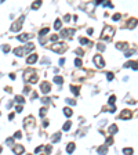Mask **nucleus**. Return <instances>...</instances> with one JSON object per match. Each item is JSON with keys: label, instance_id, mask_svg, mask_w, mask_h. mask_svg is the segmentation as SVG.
<instances>
[{"label": "nucleus", "instance_id": "72a5a7b5", "mask_svg": "<svg viewBox=\"0 0 138 155\" xmlns=\"http://www.w3.org/2000/svg\"><path fill=\"white\" fill-rule=\"evenodd\" d=\"M106 145H112V144H113V138H112V136H110L109 138H106Z\"/></svg>", "mask_w": 138, "mask_h": 155}, {"label": "nucleus", "instance_id": "412c9836", "mask_svg": "<svg viewBox=\"0 0 138 155\" xmlns=\"http://www.w3.org/2000/svg\"><path fill=\"white\" fill-rule=\"evenodd\" d=\"M116 47L119 50H126L127 47H128V44L127 43H116Z\"/></svg>", "mask_w": 138, "mask_h": 155}, {"label": "nucleus", "instance_id": "bf43d9fd", "mask_svg": "<svg viewBox=\"0 0 138 155\" xmlns=\"http://www.w3.org/2000/svg\"><path fill=\"white\" fill-rule=\"evenodd\" d=\"M14 116H15L14 114H10V115H8V119H10V121H11V119H14Z\"/></svg>", "mask_w": 138, "mask_h": 155}, {"label": "nucleus", "instance_id": "4be33fe9", "mask_svg": "<svg viewBox=\"0 0 138 155\" xmlns=\"http://www.w3.org/2000/svg\"><path fill=\"white\" fill-rule=\"evenodd\" d=\"M98 152H99V154H106V152H108V145L105 144V145H102V147H99Z\"/></svg>", "mask_w": 138, "mask_h": 155}, {"label": "nucleus", "instance_id": "a19ab883", "mask_svg": "<svg viewBox=\"0 0 138 155\" xmlns=\"http://www.w3.org/2000/svg\"><path fill=\"white\" fill-rule=\"evenodd\" d=\"M120 18H121L120 14H115V15H113V21H119Z\"/></svg>", "mask_w": 138, "mask_h": 155}, {"label": "nucleus", "instance_id": "79ce46f5", "mask_svg": "<svg viewBox=\"0 0 138 155\" xmlns=\"http://www.w3.org/2000/svg\"><path fill=\"white\" fill-rule=\"evenodd\" d=\"M22 137V133L21 132H17L15 134H14V138H21Z\"/></svg>", "mask_w": 138, "mask_h": 155}, {"label": "nucleus", "instance_id": "393cba45", "mask_svg": "<svg viewBox=\"0 0 138 155\" xmlns=\"http://www.w3.org/2000/svg\"><path fill=\"white\" fill-rule=\"evenodd\" d=\"M60 140H61V133H55L53 136V143H58Z\"/></svg>", "mask_w": 138, "mask_h": 155}, {"label": "nucleus", "instance_id": "37998d69", "mask_svg": "<svg viewBox=\"0 0 138 155\" xmlns=\"http://www.w3.org/2000/svg\"><path fill=\"white\" fill-rule=\"evenodd\" d=\"M3 51H4V53H8V51H10V46H7V44L3 46Z\"/></svg>", "mask_w": 138, "mask_h": 155}, {"label": "nucleus", "instance_id": "c03bdc74", "mask_svg": "<svg viewBox=\"0 0 138 155\" xmlns=\"http://www.w3.org/2000/svg\"><path fill=\"white\" fill-rule=\"evenodd\" d=\"M97 49H98L99 51H104V50H105V46H104V44H98V46H97Z\"/></svg>", "mask_w": 138, "mask_h": 155}, {"label": "nucleus", "instance_id": "a211bd4d", "mask_svg": "<svg viewBox=\"0 0 138 155\" xmlns=\"http://www.w3.org/2000/svg\"><path fill=\"white\" fill-rule=\"evenodd\" d=\"M80 44H83V46H93V42L91 40H88V39H86V38H80Z\"/></svg>", "mask_w": 138, "mask_h": 155}, {"label": "nucleus", "instance_id": "f8f14e48", "mask_svg": "<svg viewBox=\"0 0 138 155\" xmlns=\"http://www.w3.org/2000/svg\"><path fill=\"white\" fill-rule=\"evenodd\" d=\"M33 49H35V44L33 43H26V46L24 47V54H28V53L32 51Z\"/></svg>", "mask_w": 138, "mask_h": 155}, {"label": "nucleus", "instance_id": "6ab92c4d", "mask_svg": "<svg viewBox=\"0 0 138 155\" xmlns=\"http://www.w3.org/2000/svg\"><path fill=\"white\" fill-rule=\"evenodd\" d=\"M14 54H15L17 57H22V55H25V54H24V49H22V47H17V49H14Z\"/></svg>", "mask_w": 138, "mask_h": 155}, {"label": "nucleus", "instance_id": "cd10ccee", "mask_svg": "<svg viewBox=\"0 0 138 155\" xmlns=\"http://www.w3.org/2000/svg\"><path fill=\"white\" fill-rule=\"evenodd\" d=\"M72 114H73V112H72L71 108H68V107H66L65 110H64V115L68 116V118H69V116H72Z\"/></svg>", "mask_w": 138, "mask_h": 155}, {"label": "nucleus", "instance_id": "680f3d73", "mask_svg": "<svg viewBox=\"0 0 138 155\" xmlns=\"http://www.w3.org/2000/svg\"><path fill=\"white\" fill-rule=\"evenodd\" d=\"M1 151H3V148H1V147H0V152H1Z\"/></svg>", "mask_w": 138, "mask_h": 155}, {"label": "nucleus", "instance_id": "09e8293b", "mask_svg": "<svg viewBox=\"0 0 138 155\" xmlns=\"http://www.w3.org/2000/svg\"><path fill=\"white\" fill-rule=\"evenodd\" d=\"M44 149H46V152H47V154H50V152H51V145H47Z\"/></svg>", "mask_w": 138, "mask_h": 155}, {"label": "nucleus", "instance_id": "6e6552de", "mask_svg": "<svg viewBox=\"0 0 138 155\" xmlns=\"http://www.w3.org/2000/svg\"><path fill=\"white\" fill-rule=\"evenodd\" d=\"M75 32H76L75 29H64V31L61 32V36H62V38H68V39H71L72 36L75 35Z\"/></svg>", "mask_w": 138, "mask_h": 155}, {"label": "nucleus", "instance_id": "9d476101", "mask_svg": "<svg viewBox=\"0 0 138 155\" xmlns=\"http://www.w3.org/2000/svg\"><path fill=\"white\" fill-rule=\"evenodd\" d=\"M30 38H33V33H22V35H18V40L19 42H22V43H25L28 39H30Z\"/></svg>", "mask_w": 138, "mask_h": 155}, {"label": "nucleus", "instance_id": "de8ad7c7", "mask_svg": "<svg viewBox=\"0 0 138 155\" xmlns=\"http://www.w3.org/2000/svg\"><path fill=\"white\" fill-rule=\"evenodd\" d=\"M57 40H58V36L57 35H53L51 36V42H57Z\"/></svg>", "mask_w": 138, "mask_h": 155}, {"label": "nucleus", "instance_id": "c756f323", "mask_svg": "<svg viewBox=\"0 0 138 155\" xmlns=\"http://www.w3.org/2000/svg\"><path fill=\"white\" fill-rule=\"evenodd\" d=\"M65 101L69 105H76V100H72V98H65Z\"/></svg>", "mask_w": 138, "mask_h": 155}, {"label": "nucleus", "instance_id": "2f4dec72", "mask_svg": "<svg viewBox=\"0 0 138 155\" xmlns=\"http://www.w3.org/2000/svg\"><path fill=\"white\" fill-rule=\"evenodd\" d=\"M46 114H47V108H46V107H43V108H40V116L43 118V116L46 115Z\"/></svg>", "mask_w": 138, "mask_h": 155}, {"label": "nucleus", "instance_id": "39448f33", "mask_svg": "<svg viewBox=\"0 0 138 155\" xmlns=\"http://www.w3.org/2000/svg\"><path fill=\"white\" fill-rule=\"evenodd\" d=\"M24 126H25L26 130H32L35 127V118L33 116H28L26 119L24 121Z\"/></svg>", "mask_w": 138, "mask_h": 155}, {"label": "nucleus", "instance_id": "473e14b6", "mask_svg": "<svg viewBox=\"0 0 138 155\" xmlns=\"http://www.w3.org/2000/svg\"><path fill=\"white\" fill-rule=\"evenodd\" d=\"M134 53H135V50H128V51H126V57H131L132 54H134Z\"/></svg>", "mask_w": 138, "mask_h": 155}, {"label": "nucleus", "instance_id": "ddd939ff", "mask_svg": "<svg viewBox=\"0 0 138 155\" xmlns=\"http://www.w3.org/2000/svg\"><path fill=\"white\" fill-rule=\"evenodd\" d=\"M137 26V19L135 18H131V19H128V22H127V28L128 29H132V28Z\"/></svg>", "mask_w": 138, "mask_h": 155}, {"label": "nucleus", "instance_id": "4468645a", "mask_svg": "<svg viewBox=\"0 0 138 155\" xmlns=\"http://www.w3.org/2000/svg\"><path fill=\"white\" fill-rule=\"evenodd\" d=\"M36 61H37V54H30L29 57H28L26 62H28V64H35Z\"/></svg>", "mask_w": 138, "mask_h": 155}, {"label": "nucleus", "instance_id": "49530a36", "mask_svg": "<svg viewBox=\"0 0 138 155\" xmlns=\"http://www.w3.org/2000/svg\"><path fill=\"white\" fill-rule=\"evenodd\" d=\"M15 111L18 112V114H19V112H22V105H17V107H15Z\"/></svg>", "mask_w": 138, "mask_h": 155}, {"label": "nucleus", "instance_id": "5fc2aeb1", "mask_svg": "<svg viewBox=\"0 0 138 155\" xmlns=\"http://www.w3.org/2000/svg\"><path fill=\"white\" fill-rule=\"evenodd\" d=\"M87 33H88V35H93V28H90V29H87Z\"/></svg>", "mask_w": 138, "mask_h": 155}, {"label": "nucleus", "instance_id": "f257e3e1", "mask_svg": "<svg viewBox=\"0 0 138 155\" xmlns=\"http://www.w3.org/2000/svg\"><path fill=\"white\" fill-rule=\"evenodd\" d=\"M24 79L26 80V82L29 83H37L39 78L36 76V72L33 71V69H28V71H25V73H24Z\"/></svg>", "mask_w": 138, "mask_h": 155}, {"label": "nucleus", "instance_id": "f03ea898", "mask_svg": "<svg viewBox=\"0 0 138 155\" xmlns=\"http://www.w3.org/2000/svg\"><path fill=\"white\" fill-rule=\"evenodd\" d=\"M113 36H115V29L112 26H105L104 32L101 33V39L102 40H110Z\"/></svg>", "mask_w": 138, "mask_h": 155}, {"label": "nucleus", "instance_id": "dca6fc26", "mask_svg": "<svg viewBox=\"0 0 138 155\" xmlns=\"http://www.w3.org/2000/svg\"><path fill=\"white\" fill-rule=\"evenodd\" d=\"M117 130H119L117 125H110V126H109V130H108V132H109L110 136H113V134H116V133H117Z\"/></svg>", "mask_w": 138, "mask_h": 155}, {"label": "nucleus", "instance_id": "4c0bfd02", "mask_svg": "<svg viewBox=\"0 0 138 155\" xmlns=\"http://www.w3.org/2000/svg\"><path fill=\"white\" fill-rule=\"evenodd\" d=\"M6 143L8 144V145H11V144L14 143V137H10V138H7V140H6Z\"/></svg>", "mask_w": 138, "mask_h": 155}, {"label": "nucleus", "instance_id": "3c124183", "mask_svg": "<svg viewBox=\"0 0 138 155\" xmlns=\"http://www.w3.org/2000/svg\"><path fill=\"white\" fill-rule=\"evenodd\" d=\"M42 149H43V145H40V147H37V148L35 149V152H36V154H37V152H40V151H42Z\"/></svg>", "mask_w": 138, "mask_h": 155}, {"label": "nucleus", "instance_id": "0eeeda50", "mask_svg": "<svg viewBox=\"0 0 138 155\" xmlns=\"http://www.w3.org/2000/svg\"><path fill=\"white\" fill-rule=\"evenodd\" d=\"M50 90H51V86H50L48 82H42L40 83V91L43 94H47Z\"/></svg>", "mask_w": 138, "mask_h": 155}, {"label": "nucleus", "instance_id": "c9c22d12", "mask_svg": "<svg viewBox=\"0 0 138 155\" xmlns=\"http://www.w3.org/2000/svg\"><path fill=\"white\" fill-rule=\"evenodd\" d=\"M123 152H124V154H132L134 151H132V148H124L123 149Z\"/></svg>", "mask_w": 138, "mask_h": 155}, {"label": "nucleus", "instance_id": "58836bf2", "mask_svg": "<svg viewBox=\"0 0 138 155\" xmlns=\"http://www.w3.org/2000/svg\"><path fill=\"white\" fill-rule=\"evenodd\" d=\"M42 103H43V104H48L50 98H48V97H43V98H42Z\"/></svg>", "mask_w": 138, "mask_h": 155}, {"label": "nucleus", "instance_id": "f3484780", "mask_svg": "<svg viewBox=\"0 0 138 155\" xmlns=\"http://www.w3.org/2000/svg\"><path fill=\"white\" fill-rule=\"evenodd\" d=\"M12 151H14V154H22V152L25 151V148H24L22 145H14Z\"/></svg>", "mask_w": 138, "mask_h": 155}, {"label": "nucleus", "instance_id": "423d86ee", "mask_svg": "<svg viewBox=\"0 0 138 155\" xmlns=\"http://www.w3.org/2000/svg\"><path fill=\"white\" fill-rule=\"evenodd\" d=\"M94 62H95V65L98 66V68H104V66H105V61H104V58H102L99 54L94 55Z\"/></svg>", "mask_w": 138, "mask_h": 155}, {"label": "nucleus", "instance_id": "bb28decb", "mask_svg": "<svg viewBox=\"0 0 138 155\" xmlns=\"http://www.w3.org/2000/svg\"><path fill=\"white\" fill-rule=\"evenodd\" d=\"M61 26H62V21H61V19H55L54 28H55V29H61Z\"/></svg>", "mask_w": 138, "mask_h": 155}, {"label": "nucleus", "instance_id": "8fccbe9b", "mask_svg": "<svg viewBox=\"0 0 138 155\" xmlns=\"http://www.w3.org/2000/svg\"><path fill=\"white\" fill-rule=\"evenodd\" d=\"M76 54H77V55H83V50H82V49H77V50H76Z\"/></svg>", "mask_w": 138, "mask_h": 155}, {"label": "nucleus", "instance_id": "2eb2a0df", "mask_svg": "<svg viewBox=\"0 0 138 155\" xmlns=\"http://www.w3.org/2000/svg\"><path fill=\"white\" fill-rule=\"evenodd\" d=\"M75 148H76V144H75V143H69L68 145H66V152H68V154H72V152L75 151Z\"/></svg>", "mask_w": 138, "mask_h": 155}, {"label": "nucleus", "instance_id": "aec40b11", "mask_svg": "<svg viewBox=\"0 0 138 155\" xmlns=\"http://www.w3.org/2000/svg\"><path fill=\"white\" fill-rule=\"evenodd\" d=\"M71 91L75 94V96H79V94H80V89H79V86L72 84V86H71Z\"/></svg>", "mask_w": 138, "mask_h": 155}, {"label": "nucleus", "instance_id": "c85d7f7f", "mask_svg": "<svg viewBox=\"0 0 138 155\" xmlns=\"http://www.w3.org/2000/svg\"><path fill=\"white\" fill-rule=\"evenodd\" d=\"M15 101H17V103H19V104H24V103H25V98H24L22 96H17Z\"/></svg>", "mask_w": 138, "mask_h": 155}, {"label": "nucleus", "instance_id": "4d7b16f0", "mask_svg": "<svg viewBox=\"0 0 138 155\" xmlns=\"http://www.w3.org/2000/svg\"><path fill=\"white\" fill-rule=\"evenodd\" d=\"M64 64H65V60H64V58H61V60H60V65H64Z\"/></svg>", "mask_w": 138, "mask_h": 155}, {"label": "nucleus", "instance_id": "e2e57ef3", "mask_svg": "<svg viewBox=\"0 0 138 155\" xmlns=\"http://www.w3.org/2000/svg\"><path fill=\"white\" fill-rule=\"evenodd\" d=\"M0 115H1V114H0Z\"/></svg>", "mask_w": 138, "mask_h": 155}, {"label": "nucleus", "instance_id": "6e6d98bb", "mask_svg": "<svg viewBox=\"0 0 138 155\" xmlns=\"http://www.w3.org/2000/svg\"><path fill=\"white\" fill-rule=\"evenodd\" d=\"M104 1H105V0H97V1H95V4H102Z\"/></svg>", "mask_w": 138, "mask_h": 155}, {"label": "nucleus", "instance_id": "20e7f679", "mask_svg": "<svg viewBox=\"0 0 138 155\" xmlns=\"http://www.w3.org/2000/svg\"><path fill=\"white\" fill-rule=\"evenodd\" d=\"M51 50L53 51H57V53H60V54H62L64 51L66 50V43H55V44H53L51 46Z\"/></svg>", "mask_w": 138, "mask_h": 155}, {"label": "nucleus", "instance_id": "ea45409f", "mask_svg": "<svg viewBox=\"0 0 138 155\" xmlns=\"http://www.w3.org/2000/svg\"><path fill=\"white\" fill-rule=\"evenodd\" d=\"M106 111H109V112H112V114H113V112H115V111H116V107H115V105H113V104H112V105H110V107H109V110H106Z\"/></svg>", "mask_w": 138, "mask_h": 155}, {"label": "nucleus", "instance_id": "864d4df0", "mask_svg": "<svg viewBox=\"0 0 138 155\" xmlns=\"http://www.w3.org/2000/svg\"><path fill=\"white\" fill-rule=\"evenodd\" d=\"M35 98H37V93H35V91H33V93H32V100H35Z\"/></svg>", "mask_w": 138, "mask_h": 155}, {"label": "nucleus", "instance_id": "a878e982", "mask_svg": "<svg viewBox=\"0 0 138 155\" xmlns=\"http://www.w3.org/2000/svg\"><path fill=\"white\" fill-rule=\"evenodd\" d=\"M54 83H57V84H62V83H64L62 76H54Z\"/></svg>", "mask_w": 138, "mask_h": 155}, {"label": "nucleus", "instance_id": "9b49d317", "mask_svg": "<svg viewBox=\"0 0 138 155\" xmlns=\"http://www.w3.org/2000/svg\"><path fill=\"white\" fill-rule=\"evenodd\" d=\"M124 68H132L134 71H137V61H128V62H126Z\"/></svg>", "mask_w": 138, "mask_h": 155}, {"label": "nucleus", "instance_id": "603ef678", "mask_svg": "<svg viewBox=\"0 0 138 155\" xmlns=\"http://www.w3.org/2000/svg\"><path fill=\"white\" fill-rule=\"evenodd\" d=\"M64 19H65V21L68 22L69 19H71V15H69V14H65V17H64Z\"/></svg>", "mask_w": 138, "mask_h": 155}, {"label": "nucleus", "instance_id": "5701e85b", "mask_svg": "<svg viewBox=\"0 0 138 155\" xmlns=\"http://www.w3.org/2000/svg\"><path fill=\"white\" fill-rule=\"evenodd\" d=\"M42 3H43L42 0H36V1H35V3H33V4H32V8H33V10H37L39 7L42 6Z\"/></svg>", "mask_w": 138, "mask_h": 155}, {"label": "nucleus", "instance_id": "f704fd0d", "mask_svg": "<svg viewBox=\"0 0 138 155\" xmlns=\"http://www.w3.org/2000/svg\"><path fill=\"white\" fill-rule=\"evenodd\" d=\"M106 78H108V80H113V73H112V72H108V73H106Z\"/></svg>", "mask_w": 138, "mask_h": 155}, {"label": "nucleus", "instance_id": "b1692460", "mask_svg": "<svg viewBox=\"0 0 138 155\" xmlns=\"http://www.w3.org/2000/svg\"><path fill=\"white\" fill-rule=\"evenodd\" d=\"M71 121H68L66 122V123H64V126H62V130H64V132H68V130H69V129H71Z\"/></svg>", "mask_w": 138, "mask_h": 155}, {"label": "nucleus", "instance_id": "052dcab7", "mask_svg": "<svg viewBox=\"0 0 138 155\" xmlns=\"http://www.w3.org/2000/svg\"><path fill=\"white\" fill-rule=\"evenodd\" d=\"M28 91H30V87H29V86H26V87H25V93H28Z\"/></svg>", "mask_w": 138, "mask_h": 155}, {"label": "nucleus", "instance_id": "a18cd8bd", "mask_svg": "<svg viewBox=\"0 0 138 155\" xmlns=\"http://www.w3.org/2000/svg\"><path fill=\"white\" fill-rule=\"evenodd\" d=\"M115 100H116L115 96H110V97H109V104H113V103H115Z\"/></svg>", "mask_w": 138, "mask_h": 155}, {"label": "nucleus", "instance_id": "e433bc0d", "mask_svg": "<svg viewBox=\"0 0 138 155\" xmlns=\"http://www.w3.org/2000/svg\"><path fill=\"white\" fill-rule=\"evenodd\" d=\"M75 65H76V66H82V60H80V58H76V60H75Z\"/></svg>", "mask_w": 138, "mask_h": 155}, {"label": "nucleus", "instance_id": "7c9ffc66", "mask_svg": "<svg viewBox=\"0 0 138 155\" xmlns=\"http://www.w3.org/2000/svg\"><path fill=\"white\" fill-rule=\"evenodd\" d=\"M47 33H48V28H43V29L39 32V35H40V36H43V35H47Z\"/></svg>", "mask_w": 138, "mask_h": 155}, {"label": "nucleus", "instance_id": "13d9d810", "mask_svg": "<svg viewBox=\"0 0 138 155\" xmlns=\"http://www.w3.org/2000/svg\"><path fill=\"white\" fill-rule=\"evenodd\" d=\"M47 126H48V122H47V121L44 122V121H43V127H47Z\"/></svg>", "mask_w": 138, "mask_h": 155}, {"label": "nucleus", "instance_id": "1a4fd4ad", "mask_svg": "<svg viewBox=\"0 0 138 155\" xmlns=\"http://www.w3.org/2000/svg\"><path fill=\"white\" fill-rule=\"evenodd\" d=\"M132 118V112L130 110H123L121 111V114H120V119H131Z\"/></svg>", "mask_w": 138, "mask_h": 155}, {"label": "nucleus", "instance_id": "7ed1b4c3", "mask_svg": "<svg viewBox=\"0 0 138 155\" xmlns=\"http://www.w3.org/2000/svg\"><path fill=\"white\" fill-rule=\"evenodd\" d=\"M24 19H25V17H24V15L19 17V18H18V19L11 25V31H12V32H19V31H21V28H22V25H24Z\"/></svg>", "mask_w": 138, "mask_h": 155}]
</instances>
